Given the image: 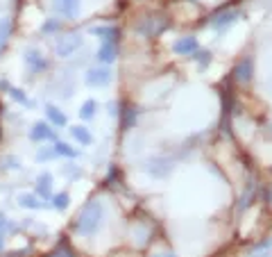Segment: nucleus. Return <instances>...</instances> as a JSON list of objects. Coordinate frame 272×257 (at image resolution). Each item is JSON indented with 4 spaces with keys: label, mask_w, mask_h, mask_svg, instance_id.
Returning <instances> with one entry per match:
<instances>
[{
    "label": "nucleus",
    "mask_w": 272,
    "mask_h": 257,
    "mask_svg": "<svg viewBox=\"0 0 272 257\" xmlns=\"http://www.w3.org/2000/svg\"><path fill=\"white\" fill-rule=\"evenodd\" d=\"M102 216H105V207L100 201H91L77 212L75 216V230L82 237H91L98 232V227L102 225Z\"/></svg>",
    "instance_id": "f257e3e1"
},
{
    "label": "nucleus",
    "mask_w": 272,
    "mask_h": 257,
    "mask_svg": "<svg viewBox=\"0 0 272 257\" xmlns=\"http://www.w3.org/2000/svg\"><path fill=\"white\" fill-rule=\"evenodd\" d=\"M80 46H82V37L77 35V32H71V35L57 39L55 50H57V55H59V57H68V55H73V52H75Z\"/></svg>",
    "instance_id": "f03ea898"
},
{
    "label": "nucleus",
    "mask_w": 272,
    "mask_h": 257,
    "mask_svg": "<svg viewBox=\"0 0 272 257\" xmlns=\"http://www.w3.org/2000/svg\"><path fill=\"white\" fill-rule=\"evenodd\" d=\"M25 66L32 75H37V73H43V71L48 69V60L37 50V48H30V50H25Z\"/></svg>",
    "instance_id": "7ed1b4c3"
},
{
    "label": "nucleus",
    "mask_w": 272,
    "mask_h": 257,
    "mask_svg": "<svg viewBox=\"0 0 272 257\" xmlns=\"http://www.w3.org/2000/svg\"><path fill=\"white\" fill-rule=\"evenodd\" d=\"M55 12L64 18H77V14H80V0H55Z\"/></svg>",
    "instance_id": "20e7f679"
},
{
    "label": "nucleus",
    "mask_w": 272,
    "mask_h": 257,
    "mask_svg": "<svg viewBox=\"0 0 272 257\" xmlns=\"http://www.w3.org/2000/svg\"><path fill=\"white\" fill-rule=\"evenodd\" d=\"M30 139L32 141H52V139H55V130H52L46 121H39V123H34Z\"/></svg>",
    "instance_id": "39448f33"
},
{
    "label": "nucleus",
    "mask_w": 272,
    "mask_h": 257,
    "mask_svg": "<svg viewBox=\"0 0 272 257\" xmlns=\"http://www.w3.org/2000/svg\"><path fill=\"white\" fill-rule=\"evenodd\" d=\"M12 35H14V21L12 18H0V57H3L5 50L9 48Z\"/></svg>",
    "instance_id": "423d86ee"
},
{
    "label": "nucleus",
    "mask_w": 272,
    "mask_h": 257,
    "mask_svg": "<svg viewBox=\"0 0 272 257\" xmlns=\"http://www.w3.org/2000/svg\"><path fill=\"white\" fill-rule=\"evenodd\" d=\"M86 82L91 87H105L111 82V71L109 69H91L86 73Z\"/></svg>",
    "instance_id": "0eeeda50"
},
{
    "label": "nucleus",
    "mask_w": 272,
    "mask_h": 257,
    "mask_svg": "<svg viewBox=\"0 0 272 257\" xmlns=\"http://www.w3.org/2000/svg\"><path fill=\"white\" fill-rule=\"evenodd\" d=\"M116 55H118V43L116 41H102L100 48H98V60L105 62V64H109V62L116 60Z\"/></svg>",
    "instance_id": "6e6552de"
},
{
    "label": "nucleus",
    "mask_w": 272,
    "mask_h": 257,
    "mask_svg": "<svg viewBox=\"0 0 272 257\" xmlns=\"http://www.w3.org/2000/svg\"><path fill=\"white\" fill-rule=\"evenodd\" d=\"M37 193L41 198H50V193H52V176H50V173H41V176H39Z\"/></svg>",
    "instance_id": "1a4fd4ad"
},
{
    "label": "nucleus",
    "mask_w": 272,
    "mask_h": 257,
    "mask_svg": "<svg viewBox=\"0 0 272 257\" xmlns=\"http://www.w3.org/2000/svg\"><path fill=\"white\" fill-rule=\"evenodd\" d=\"M93 32L95 37H100L102 41H116L118 39V35H120V30L116 25H102V27H93Z\"/></svg>",
    "instance_id": "9d476101"
},
{
    "label": "nucleus",
    "mask_w": 272,
    "mask_h": 257,
    "mask_svg": "<svg viewBox=\"0 0 272 257\" xmlns=\"http://www.w3.org/2000/svg\"><path fill=\"white\" fill-rule=\"evenodd\" d=\"M46 116L50 119V123H52V125H57V128H64V125L68 123L66 114H64L61 109H57L55 105H48V107H46Z\"/></svg>",
    "instance_id": "9b49d317"
},
{
    "label": "nucleus",
    "mask_w": 272,
    "mask_h": 257,
    "mask_svg": "<svg viewBox=\"0 0 272 257\" xmlns=\"http://www.w3.org/2000/svg\"><path fill=\"white\" fill-rule=\"evenodd\" d=\"M46 257H77V253H75V250H73V246L68 244L66 239H61L59 244H57L55 248H52V250H50V253H48Z\"/></svg>",
    "instance_id": "f8f14e48"
},
{
    "label": "nucleus",
    "mask_w": 272,
    "mask_h": 257,
    "mask_svg": "<svg viewBox=\"0 0 272 257\" xmlns=\"http://www.w3.org/2000/svg\"><path fill=\"white\" fill-rule=\"evenodd\" d=\"M173 50L179 52V55H191L193 50H197V41H195L193 37H186V39H182V41L175 43Z\"/></svg>",
    "instance_id": "ddd939ff"
},
{
    "label": "nucleus",
    "mask_w": 272,
    "mask_h": 257,
    "mask_svg": "<svg viewBox=\"0 0 272 257\" xmlns=\"http://www.w3.org/2000/svg\"><path fill=\"white\" fill-rule=\"evenodd\" d=\"M234 75H236L238 82H247V80H250V75H252V60H243L241 64L236 66Z\"/></svg>",
    "instance_id": "4468645a"
},
{
    "label": "nucleus",
    "mask_w": 272,
    "mask_h": 257,
    "mask_svg": "<svg viewBox=\"0 0 272 257\" xmlns=\"http://www.w3.org/2000/svg\"><path fill=\"white\" fill-rule=\"evenodd\" d=\"M0 84L5 87V91H7L9 96H12L16 103H21V105H32L30 100H27V96H23V91L21 89H16V87H12V84H7V82H0Z\"/></svg>",
    "instance_id": "2eb2a0df"
},
{
    "label": "nucleus",
    "mask_w": 272,
    "mask_h": 257,
    "mask_svg": "<svg viewBox=\"0 0 272 257\" xmlns=\"http://www.w3.org/2000/svg\"><path fill=\"white\" fill-rule=\"evenodd\" d=\"M18 203H21V207H27V210H39V207H43L41 203H39V198L32 196V193H21V196H18Z\"/></svg>",
    "instance_id": "dca6fc26"
},
{
    "label": "nucleus",
    "mask_w": 272,
    "mask_h": 257,
    "mask_svg": "<svg viewBox=\"0 0 272 257\" xmlns=\"http://www.w3.org/2000/svg\"><path fill=\"white\" fill-rule=\"evenodd\" d=\"M71 132H73V137H75L80 144H84V146H89V144L93 141V137H91V132H89V130H86V128H82V125H77V128H73Z\"/></svg>",
    "instance_id": "f3484780"
},
{
    "label": "nucleus",
    "mask_w": 272,
    "mask_h": 257,
    "mask_svg": "<svg viewBox=\"0 0 272 257\" xmlns=\"http://www.w3.org/2000/svg\"><path fill=\"white\" fill-rule=\"evenodd\" d=\"M95 107H98V103H95V100H86V103L82 105V109H80V116H82V119H84V121L93 119Z\"/></svg>",
    "instance_id": "a211bd4d"
},
{
    "label": "nucleus",
    "mask_w": 272,
    "mask_h": 257,
    "mask_svg": "<svg viewBox=\"0 0 272 257\" xmlns=\"http://www.w3.org/2000/svg\"><path fill=\"white\" fill-rule=\"evenodd\" d=\"M55 153H57V155H66V157H77V150L71 148L68 144H57V146H55Z\"/></svg>",
    "instance_id": "6ab92c4d"
},
{
    "label": "nucleus",
    "mask_w": 272,
    "mask_h": 257,
    "mask_svg": "<svg viewBox=\"0 0 272 257\" xmlns=\"http://www.w3.org/2000/svg\"><path fill=\"white\" fill-rule=\"evenodd\" d=\"M59 27H61L59 21H48V23H43V25H41V32H46V35H52V32H57Z\"/></svg>",
    "instance_id": "aec40b11"
},
{
    "label": "nucleus",
    "mask_w": 272,
    "mask_h": 257,
    "mask_svg": "<svg viewBox=\"0 0 272 257\" xmlns=\"http://www.w3.org/2000/svg\"><path fill=\"white\" fill-rule=\"evenodd\" d=\"M68 201H71V198H68V193H59V196H55V207H57V210H66Z\"/></svg>",
    "instance_id": "412c9836"
},
{
    "label": "nucleus",
    "mask_w": 272,
    "mask_h": 257,
    "mask_svg": "<svg viewBox=\"0 0 272 257\" xmlns=\"http://www.w3.org/2000/svg\"><path fill=\"white\" fill-rule=\"evenodd\" d=\"M52 157H57L55 150H39V153H37V159H39V162H43V159H52Z\"/></svg>",
    "instance_id": "4be33fe9"
},
{
    "label": "nucleus",
    "mask_w": 272,
    "mask_h": 257,
    "mask_svg": "<svg viewBox=\"0 0 272 257\" xmlns=\"http://www.w3.org/2000/svg\"><path fill=\"white\" fill-rule=\"evenodd\" d=\"M125 111H127V116H125V123H123V128H125V130H127V128H129V125H132V121H134L136 111H134L132 107H127V109H125Z\"/></svg>",
    "instance_id": "5701e85b"
},
{
    "label": "nucleus",
    "mask_w": 272,
    "mask_h": 257,
    "mask_svg": "<svg viewBox=\"0 0 272 257\" xmlns=\"http://www.w3.org/2000/svg\"><path fill=\"white\" fill-rule=\"evenodd\" d=\"M5 250V235H0V253Z\"/></svg>",
    "instance_id": "b1692460"
},
{
    "label": "nucleus",
    "mask_w": 272,
    "mask_h": 257,
    "mask_svg": "<svg viewBox=\"0 0 272 257\" xmlns=\"http://www.w3.org/2000/svg\"><path fill=\"white\" fill-rule=\"evenodd\" d=\"M0 139H3V125H0Z\"/></svg>",
    "instance_id": "393cba45"
},
{
    "label": "nucleus",
    "mask_w": 272,
    "mask_h": 257,
    "mask_svg": "<svg viewBox=\"0 0 272 257\" xmlns=\"http://www.w3.org/2000/svg\"><path fill=\"white\" fill-rule=\"evenodd\" d=\"M161 257H173V255H161Z\"/></svg>",
    "instance_id": "a878e982"
}]
</instances>
